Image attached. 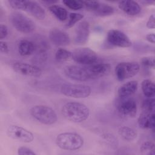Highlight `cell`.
<instances>
[{
	"instance_id": "obj_1",
	"label": "cell",
	"mask_w": 155,
	"mask_h": 155,
	"mask_svg": "<svg viewBox=\"0 0 155 155\" xmlns=\"http://www.w3.org/2000/svg\"><path fill=\"white\" fill-rule=\"evenodd\" d=\"M62 114L69 121L81 123L89 117L90 111L85 104L74 101L65 104L62 108Z\"/></svg>"
},
{
	"instance_id": "obj_2",
	"label": "cell",
	"mask_w": 155,
	"mask_h": 155,
	"mask_svg": "<svg viewBox=\"0 0 155 155\" xmlns=\"http://www.w3.org/2000/svg\"><path fill=\"white\" fill-rule=\"evenodd\" d=\"M56 145L62 150L74 151L81 149L84 145V139L76 133L65 132L59 134L56 137Z\"/></svg>"
},
{
	"instance_id": "obj_3",
	"label": "cell",
	"mask_w": 155,
	"mask_h": 155,
	"mask_svg": "<svg viewBox=\"0 0 155 155\" xmlns=\"http://www.w3.org/2000/svg\"><path fill=\"white\" fill-rule=\"evenodd\" d=\"M31 117L39 123L44 125H53L58 120L56 111L50 107L45 105H36L30 110Z\"/></svg>"
},
{
	"instance_id": "obj_4",
	"label": "cell",
	"mask_w": 155,
	"mask_h": 155,
	"mask_svg": "<svg viewBox=\"0 0 155 155\" xmlns=\"http://www.w3.org/2000/svg\"><path fill=\"white\" fill-rule=\"evenodd\" d=\"M9 19L13 27L21 33H31L36 28L35 22L22 13L18 12H13L10 14Z\"/></svg>"
},
{
	"instance_id": "obj_5",
	"label": "cell",
	"mask_w": 155,
	"mask_h": 155,
	"mask_svg": "<svg viewBox=\"0 0 155 155\" xmlns=\"http://www.w3.org/2000/svg\"><path fill=\"white\" fill-rule=\"evenodd\" d=\"M61 93L67 97L73 98H86L91 93V88L90 86L82 84L66 83L61 85Z\"/></svg>"
},
{
	"instance_id": "obj_6",
	"label": "cell",
	"mask_w": 155,
	"mask_h": 155,
	"mask_svg": "<svg viewBox=\"0 0 155 155\" xmlns=\"http://www.w3.org/2000/svg\"><path fill=\"white\" fill-rule=\"evenodd\" d=\"M71 59L77 64L90 65L97 63L98 56L96 53L90 48H78L72 52Z\"/></svg>"
},
{
	"instance_id": "obj_7",
	"label": "cell",
	"mask_w": 155,
	"mask_h": 155,
	"mask_svg": "<svg viewBox=\"0 0 155 155\" xmlns=\"http://www.w3.org/2000/svg\"><path fill=\"white\" fill-rule=\"evenodd\" d=\"M140 70V65L136 62H122L115 67L114 72L117 79L123 81L136 75Z\"/></svg>"
},
{
	"instance_id": "obj_8",
	"label": "cell",
	"mask_w": 155,
	"mask_h": 155,
	"mask_svg": "<svg viewBox=\"0 0 155 155\" xmlns=\"http://www.w3.org/2000/svg\"><path fill=\"white\" fill-rule=\"evenodd\" d=\"M64 73L67 78L74 81L85 82L92 79L87 65H71L66 66L64 69Z\"/></svg>"
},
{
	"instance_id": "obj_9",
	"label": "cell",
	"mask_w": 155,
	"mask_h": 155,
	"mask_svg": "<svg viewBox=\"0 0 155 155\" xmlns=\"http://www.w3.org/2000/svg\"><path fill=\"white\" fill-rule=\"evenodd\" d=\"M116 107L118 113L125 117H134L137 114V102L131 97H119L116 102Z\"/></svg>"
},
{
	"instance_id": "obj_10",
	"label": "cell",
	"mask_w": 155,
	"mask_h": 155,
	"mask_svg": "<svg viewBox=\"0 0 155 155\" xmlns=\"http://www.w3.org/2000/svg\"><path fill=\"white\" fill-rule=\"evenodd\" d=\"M6 133L10 138L24 143H30L34 140V135L30 131L16 125H10Z\"/></svg>"
},
{
	"instance_id": "obj_11",
	"label": "cell",
	"mask_w": 155,
	"mask_h": 155,
	"mask_svg": "<svg viewBox=\"0 0 155 155\" xmlns=\"http://www.w3.org/2000/svg\"><path fill=\"white\" fill-rule=\"evenodd\" d=\"M107 40L111 45L120 48L130 47L132 45V42L129 37L123 31L116 29L108 30Z\"/></svg>"
},
{
	"instance_id": "obj_12",
	"label": "cell",
	"mask_w": 155,
	"mask_h": 155,
	"mask_svg": "<svg viewBox=\"0 0 155 155\" xmlns=\"http://www.w3.org/2000/svg\"><path fill=\"white\" fill-rule=\"evenodd\" d=\"M12 68L17 73L28 77L39 78L42 73V70L38 66L25 62H15L12 65Z\"/></svg>"
},
{
	"instance_id": "obj_13",
	"label": "cell",
	"mask_w": 155,
	"mask_h": 155,
	"mask_svg": "<svg viewBox=\"0 0 155 155\" xmlns=\"http://www.w3.org/2000/svg\"><path fill=\"white\" fill-rule=\"evenodd\" d=\"M49 39L52 44L59 47L67 46L71 42L67 33L58 28H53L50 31Z\"/></svg>"
},
{
	"instance_id": "obj_14",
	"label": "cell",
	"mask_w": 155,
	"mask_h": 155,
	"mask_svg": "<svg viewBox=\"0 0 155 155\" xmlns=\"http://www.w3.org/2000/svg\"><path fill=\"white\" fill-rule=\"evenodd\" d=\"M90 33V24L87 21H81L75 30L74 42L76 44L83 45L88 40Z\"/></svg>"
},
{
	"instance_id": "obj_15",
	"label": "cell",
	"mask_w": 155,
	"mask_h": 155,
	"mask_svg": "<svg viewBox=\"0 0 155 155\" xmlns=\"http://www.w3.org/2000/svg\"><path fill=\"white\" fill-rule=\"evenodd\" d=\"M22 10L27 12L39 20L44 19L46 16L45 10L37 2L34 1L24 0Z\"/></svg>"
},
{
	"instance_id": "obj_16",
	"label": "cell",
	"mask_w": 155,
	"mask_h": 155,
	"mask_svg": "<svg viewBox=\"0 0 155 155\" xmlns=\"http://www.w3.org/2000/svg\"><path fill=\"white\" fill-rule=\"evenodd\" d=\"M87 66L90 73L92 79L107 75L111 69L110 64L107 63H96Z\"/></svg>"
},
{
	"instance_id": "obj_17",
	"label": "cell",
	"mask_w": 155,
	"mask_h": 155,
	"mask_svg": "<svg viewBox=\"0 0 155 155\" xmlns=\"http://www.w3.org/2000/svg\"><path fill=\"white\" fill-rule=\"evenodd\" d=\"M118 7L122 12L130 16H136L141 12L140 5L136 1L132 0L120 1L118 3Z\"/></svg>"
},
{
	"instance_id": "obj_18",
	"label": "cell",
	"mask_w": 155,
	"mask_h": 155,
	"mask_svg": "<svg viewBox=\"0 0 155 155\" xmlns=\"http://www.w3.org/2000/svg\"><path fill=\"white\" fill-rule=\"evenodd\" d=\"M137 123L139 127L142 129H154L155 127L154 113L142 112L137 119Z\"/></svg>"
},
{
	"instance_id": "obj_19",
	"label": "cell",
	"mask_w": 155,
	"mask_h": 155,
	"mask_svg": "<svg viewBox=\"0 0 155 155\" xmlns=\"http://www.w3.org/2000/svg\"><path fill=\"white\" fill-rule=\"evenodd\" d=\"M138 82L136 81H130L122 84L118 89L117 93L119 97H130L137 90Z\"/></svg>"
},
{
	"instance_id": "obj_20",
	"label": "cell",
	"mask_w": 155,
	"mask_h": 155,
	"mask_svg": "<svg viewBox=\"0 0 155 155\" xmlns=\"http://www.w3.org/2000/svg\"><path fill=\"white\" fill-rule=\"evenodd\" d=\"M18 50L19 54L22 56H30L35 52V42L28 39H22L18 43Z\"/></svg>"
},
{
	"instance_id": "obj_21",
	"label": "cell",
	"mask_w": 155,
	"mask_h": 155,
	"mask_svg": "<svg viewBox=\"0 0 155 155\" xmlns=\"http://www.w3.org/2000/svg\"><path fill=\"white\" fill-rule=\"evenodd\" d=\"M119 134L127 141H133L137 138V133L134 128L122 126L118 129Z\"/></svg>"
},
{
	"instance_id": "obj_22",
	"label": "cell",
	"mask_w": 155,
	"mask_h": 155,
	"mask_svg": "<svg viewBox=\"0 0 155 155\" xmlns=\"http://www.w3.org/2000/svg\"><path fill=\"white\" fill-rule=\"evenodd\" d=\"M48 10L53 14L59 21H65L68 17V12L67 10L58 5L52 4L48 7Z\"/></svg>"
},
{
	"instance_id": "obj_23",
	"label": "cell",
	"mask_w": 155,
	"mask_h": 155,
	"mask_svg": "<svg viewBox=\"0 0 155 155\" xmlns=\"http://www.w3.org/2000/svg\"><path fill=\"white\" fill-rule=\"evenodd\" d=\"M141 88L143 95L147 98H152L155 96V85L150 79H144L141 83Z\"/></svg>"
},
{
	"instance_id": "obj_24",
	"label": "cell",
	"mask_w": 155,
	"mask_h": 155,
	"mask_svg": "<svg viewBox=\"0 0 155 155\" xmlns=\"http://www.w3.org/2000/svg\"><path fill=\"white\" fill-rule=\"evenodd\" d=\"M114 12V8L107 4L100 2V4L97 8L93 12L97 16H107L111 15Z\"/></svg>"
},
{
	"instance_id": "obj_25",
	"label": "cell",
	"mask_w": 155,
	"mask_h": 155,
	"mask_svg": "<svg viewBox=\"0 0 155 155\" xmlns=\"http://www.w3.org/2000/svg\"><path fill=\"white\" fill-rule=\"evenodd\" d=\"M72 57V52L69 50L59 48L55 53V58L58 62H65L70 59Z\"/></svg>"
},
{
	"instance_id": "obj_26",
	"label": "cell",
	"mask_w": 155,
	"mask_h": 155,
	"mask_svg": "<svg viewBox=\"0 0 155 155\" xmlns=\"http://www.w3.org/2000/svg\"><path fill=\"white\" fill-rule=\"evenodd\" d=\"M142 111L145 113H154L155 108V100L154 97L144 99L141 105Z\"/></svg>"
},
{
	"instance_id": "obj_27",
	"label": "cell",
	"mask_w": 155,
	"mask_h": 155,
	"mask_svg": "<svg viewBox=\"0 0 155 155\" xmlns=\"http://www.w3.org/2000/svg\"><path fill=\"white\" fill-rule=\"evenodd\" d=\"M84 18V15L78 13H70L69 19L67 23L65 24V27L67 28H71L77 22L81 21Z\"/></svg>"
},
{
	"instance_id": "obj_28",
	"label": "cell",
	"mask_w": 155,
	"mask_h": 155,
	"mask_svg": "<svg viewBox=\"0 0 155 155\" xmlns=\"http://www.w3.org/2000/svg\"><path fill=\"white\" fill-rule=\"evenodd\" d=\"M62 2L68 8L73 10H78L84 8L82 1L64 0Z\"/></svg>"
},
{
	"instance_id": "obj_29",
	"label": "cell",
	"mask_w": 155,
	"mask_h": 155,
	"mask_svg": "<svg viewBox=\"0 0 155 155\" xmlns=\"http://www.w3.org/2000/svg\"><path fill=\"white\" fill-rule=\"evenodd\" d=\"M140 150H141V151L145 152L148 154H154V143L150 140L145 141L142 143Z\"/></svg>"
},
{
	"instance_id": "obj_30",
	"label": "cell",
	"mask_w": 155,
	"mask_h": 155,
	"mask_svg": "<svg viewBox=\"0 0 155 155\" xmlns=\"http://www.w3.org/2000/svg\"><path fill=\"white\" fill-rule=\"evenodd\" d=\"M103 139L104 141L109 145L113 148H116L118 146V141L117 138L113 135L112 134L110 133H105L103 135Z\"/></svg>"
},
{
	"instance_id": "obj_31",
	"label": "cell",
	"mask_w": 155,
	"mask_h": 155,
	"mask_svg": "<svg viewBox=\"0 0 155 155\" xmlns=\"http://www.w3.org/2000/svg\"><path fill=\"white\" fill-rule=\"evenodd\" d=\"M140 62L144 67L153 68V69H154L155 67V61H154V56H150L143 57L141 59Z\"/></svg>"
},
{
	"instance_id": "obj_32",
	"label": "cell",
	"mask_w": 155,
	"mask_h": 155,
	"mask_svg": "<svg viewBox=\"0 0 155 155\" xmlns=\"http://www.w3.org/2000/svg\"><path fill=\"white\" fill-rule=\"evenodd\" d=\"M84 7L94 12L99 7L100 2L96 1H82Z\"/></svg>"
},
{
	"instance_id": "obj_33",
	"label": "cell",
	"mask_w": 155,
	"mask_h": 155,
	"mask_svg": "<svg viewBox=\"0 0 155 155\" xmlns=\"http://www.w3.org/2000/svg\"><path fill=\"white\" fill-rule=\"evenodd\" d=\"M18 154L19 155H36V153L30 148L22 146L18 148Z\"/></svg>"
},
{
	"instance_id": "obj_34",
	"label": "cell",
	"mask_w": 155,
	"mask_h": 155,
	"mask_svg": "<svg viewBox=\"0 0 155 155\" xmlns=\"http://www.w3.org/2000/svg\"><path fill=\"white\" fill-rule=\"evenodd\" d=\"M8 33V27L4 24H0V39L1 40L5 39Z\"/></svg>"
},
{
	"instance_id": "obj_35",
	"label": "cell",
	"mask_w": 155,
	"mask_h": 155,
	"mask_svg": "<svg viewBox=\"0 0 155 155\" xmlns=\"http://www.w3.org/2000/svg\"><path fill=\"white\" fill-rule=\"evenodd\" d=\"M146 26L147 28L150 29H153L155 27V16L154 15H151L149 18L148 21L147 22Z\"/></svg>"
},
{
	"instance_id": "obj_36",
	"label": "cell",
	"mask_w": 155,
	"mask_h": 155,
	"mask_svg": "<svg viewBox=\"0 0 155 155\" xmlns=\"http://www.w3.org/2000/svg\"><path fill=\"white\" fill-rule=\"evenodd\" d=\"M0 50L2 53L7 54L9 52V48L7 44L4 41H1L0 42Z\"/></svg>"
},
{
	"instance_id": "obj_37",
	"label": "cell",
	"mask_w": 155,
	"mask_h": 155,
	"mask_svg": "<svg viewBox=\"0 0 155 155\" xmlns=\"http://www.w3.org/2000/svg\"><path fill=\"white\" fill-rule=\"evenodd\" d=\"M145 38L147 41H148L149 42L154 44L155 42V37H154V33H150L146 35Z\"/></svg>"
},
{
	"instance_id": "obj_38",
	"label": "cell",
	"mask_w": 155,
	"mask_h": 155,
	"mask_svg": "<svg viewBox=\"0 0 155 155\" xmlns=\"http://www.w3.org/2000/svg\"><path fill=\"white\" fill-rule=\"evenodd\" d=\"M143 3H145V4H151L153 3H154V2L153 1H142Z\"/></svg>"
}]
</instances>
